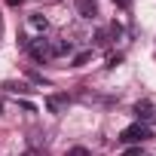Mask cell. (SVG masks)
<instances>
[{
	"instance_id": "obj_4",
	"label": "cell",
	"mask_w": 156,
	"mask_h": 156,
	"mask_svg": "<svg viewBox=\"0 0 156 156\" xmlns=\"http://www.w3.org/2000/svg\"><path fill=\"white\" fill-rule=\"evenodd\" d=\"M76 16H80V19H95L98 16V3H95V0H76Z\"/></svg>"
},
{
	"instance_id": "obj_6",
	"label": "cell",
	"mask_w": 156,
	"mask_h": 156,
	"mask_svg": "<svg viewBox=\"0 0 156 156\" xmlns=\"http://www.w3.org/2000/svg\"><path fill=\"white\" fill-rule=\"evenodd\" d=\"M135 116H138V122H147V119L153 116V101H150V98L138 101V104H135Z\"/></svg>"
},
{
	"instance_id": "obj_2",
	"label": "cell",
	"mask_w": 156,
	"mask_h": 156,
	"mask_svg": "<svg viewBox=\"0 0 156 156\" xmlns=\"http://www.w3.org/2000/svg\"><path fill=\"white\" fill-rule=\"evenodd\" d=\"M28 49H31V55H34L37 61H49V58H55V55H52V43H49L46 37H37Z\"/></svg>"
},
{
	"instance_id": "obj_3",
	"label": "cell",
	"mask_w": 156,
	"mask_h": 156,
	"mask_svg": "<svg viewBox=\"0 0 156 156\" xmlns=\"http://www.w3.org/2000/svg\"><path fill=\"white\" fill-rule=\"evenodd\" d=\"M25 25H28V31H31V34H37V37H43V34H46V28H49V22H46V16H43V12H31Z\"/></svg>"
},
{
	"instance_id": "obj_8",
	"label": "cell",
	"mask_w": 156,
	"mask_h": 156,
	"mask_svg": "<svg viewBox=\"0 0 156 156\" xmlns=\"http://www.w3.org/2000/svg\"><path fill=\"white\" fill-rule=\"evenodd\" d=\"M107 37H110V28H101V31L95 34V46H107V43H110Z\"/></svg>"
},
{
	"instance_id": "obj_7",
	"label": "cell",
	"mask_w": 156,
	"mask_h": 156,
	"mask_svg": "<svg viewBox=\"0 0 156 156\" xmlns=\"http://www.w3.org/2000/svg\"><path fill=\"white\" fill-rule=\"evenodd\" d=\"M70 52H73V43L70 40H58L52 46V55H70Z\"/></svg>"
},
{
	"instance_id": "obj_5",
	"label": "cell",
	"mask_w": 156,
	"mask_h": 156,
	"mask_svg": "<svg viewBox=\"0 0 156 156\" xmlns=\"http://www.w3.org/2000/svg\"><path fill=\"white\" fill-rule=\"evenodd\" d=\"M67 104H70V98H67V95H49V98H46L49 113H64V110H67Z\"/></svg>"
},
{
	"instance_id": "obj_10",
	"label": "cell",
	"mask_w": 156,
	"mask_h": 156,
	"mask_svg": "<svg viewBox=\"0 0 156 156\" xmlns=\"http://www.w3.org/2000/svg\"><path fill=\"white\" fill-rule=\"evenodd\" d=\"M64 156H92V153H89L86 147H70V150H67Z\"/></svg>"
},
{
	"instance_id": "obj_11",
	"label": "cell",
	"mask_w": 156,
	"mask_h": 156,
	"mask_svg": "<svg viewBox=\"0 0 156 156\" xmlns=\"http://www.w3.org/2000/svg\"><path fill=\"white\" fill-rule=\"evenodd\" d=\"M122 156H141V147H138V150H126Z\"/></svg>"
},
{
	"instance_id": "obj_9",
	"label": "cell",
	"mask_w": 156,
	"mask_h": 156,
	"mask_svg": "<svg viewBox=\"0 0 156 156\" xmlns=\"http://www.w3.org/2000/svg\"><path fill=\"white\" fill-rule=\"evenodd\" d=\"M89 58H92V49H89V52H80V55H73V67H83Z\"/></svg>"
},
{
	"instance_id": "obj_1",
	"label": "cell",
	"mask_w": 156,
	"mask_h": 156,
	"mask_svg": "<svg viewBox=\"0 0 156 156\" xmlns=\"http://www.w3.org/2000/svg\"><path fill=\"white\" fill-rule=\"evenodd\" d=\"M153 138V132L144 126V122H132V126H126L122 132H119V141L122 144H144V141H150Z\"/></svg>"
}]
</instances>
